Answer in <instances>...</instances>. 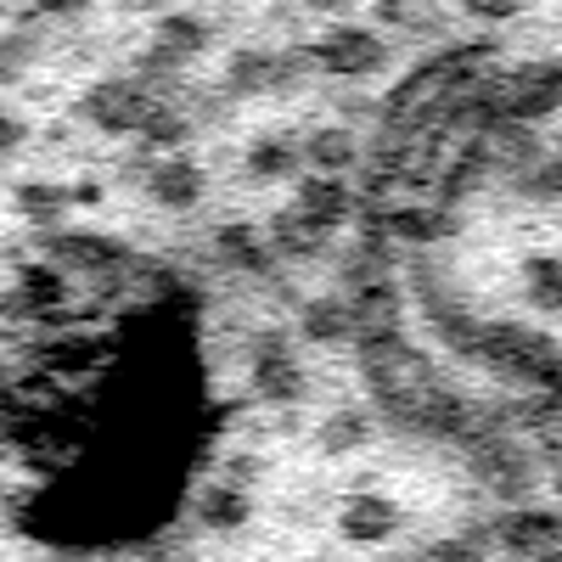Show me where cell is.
I'll list each match as a JSON object with an SVG mask.
<instances>
[{
  "instance_id": "cell-1",
  "label": "cell",
  "mask_w": 562,
  "mask_h": 562,
  "mask_svg": "<svg viewBox=\"0 0 562 562\" xmlns=\"http://www.w3.org/2000/svg\"><path fill=\"white\" fill-rule=\"evenodd\" d=\"M0 562H90L52 518L29 484L18 445L0 428Z\"/></svg>"
},
{
  "instance_id": "cell-2",
  "label": "cell",
  "mask_w": 562,
  "mask_h": 562,
  "mask_svg": "<svg viewBox=\"0 0 562 562\" xmlns=\"http://www.w3.org/2000/svg\"><path fill=\"white\" fill-rule=\"evenodd\" d=\"M333 34H338V52H344V63L355 68V74H366V85L371 79H383L389 74V63H394V45L383 40V23H333ZM220 113V108H214ZM338 113V108H333ZM225 119V113H220ZM355 119V113H349ZM371 124V119H366ZM383 130V124H378ZM231 135H237V130H231ZM237 147H243V140H237ZM243 158H248V147H243ZM220 169V164H214ZM248 175H254V192H259V231L270 225V220H281V214H299V203L304 198H288V192H276V186L254 169V158H248ZM321 192H326V186H321ZM231 209V203H225ZM231 231H237V220H231Z\"/></svg>"
}]
</instances>
